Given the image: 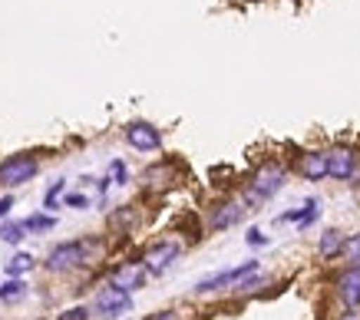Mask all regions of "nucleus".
<instances>
[{
	"label": "nucleus",
	"mask_w": 360,
	"mask_h": 320,
	"mask_svg": "<svg viewBox=\"0 0 360 320\" xmlns=\"http://www.w3.org/2000/svg\"><path fill=\"white\" fill-rule=\"evenodd\" d=\"M281 185H284V168L274 166V162H268V166H262L255 175H251L245 201H268L271 195L281 192Z\"/></svg>",
	"instance_id": "nucleus-1"
},
{
	"label": "nucleus",
	"mask_w": 360,
	"mask_h": 320,
	"mask_svg": "<svg viewBox=\"0 0 360 320\" xmlns=\"http://www.w3.org/2000/svg\"><path fill=\"white\" fill-rule=\"evenodd\" d=\"M132 307V291H126V287L120 284H106L99 287L96 300H93V314H99V317H120V314H126V310Z\"/></svg>",
	"instance_id": "nucleus-2"
},
{
	"label": "nucleus",
	"mask_w": 360,
	"mask_h": 320,
	"mask_svg": "<svg viewBox=\"0 0 360 320\" xmlns=\"http://www.w3.org/2000/svg\"><path fill=\"white\" fill-rule=\"evenodd\" d=\"M86 261V244L83 241H63L56 244L53 251L46 254V271H53V274H66V271H73Z\"/></svg>",
	"instance_id": "nucleus-3"
},
{
	"label": "nucleus",
	"mask_w": 360,
	"mask_h": 320,
	"mask_svg": "<svg viewBox=\"0 0 360 320\" xmlns=\"http://www.w3.org/2000/svg\"><path fill=\"white\" fill-rule=\"evenodd\" d=\"M33 175H37V159L33 155H11V159L0 162V185H27Z\"/></svg>",
	"instance_id": "nucleus-4"
},
{
	"label": "nucleus",
	"mask_w": 360,
	"mask_h": 320,
	"mask_svg": "<svg viewBox=\"0 0 360 320\" xmlns=\"http://www.w3.org/2000/svg\"><path fill=\"white\" fill-rule=\"evenodd\" d=\"M248 274H258V261H245V265L231 267V271H221V274H212L205 281H198L195 291L198 294H208V291H221V287H235L238 281H245Z\"/></svg>",
	"instance_id": "nucleus-5"
},
{
	"label": "nucleus",
	"mask_w": 360,
	"mask_h": 320,
	"mask_svg": "<svg viewBox=\"0 0 360 320\" xmlns=\"http://www.w3.org/2000/svg\"><path fill=\"white\" fill-rule=\"evenodd\" d=\"M179 241H159V244H153L149 251L142 254V265H146V271L149 274H165L169 267H172V261L179 258Z\"/></svg>",
	"instance_id": "nucleus-6"
},
{
	"label": "nucleus",
	"mask_w": 360,
	"mask_h": 320,
	"mask_svg": "<svg viewBox=\"0 0 360 320\" xmlns=\"http://www.w3.org/2000/svg\"><path fill=\"white\" fill-rule=\"evenodd\" d=\"M126 142L139 152H155L162 145V133L155 129L153 122H129L126 126Z\"/></svg>",
	"instance_id": "nucleus-7"
},
{
	"label": "nucleus",
	"mask_w": 360,
	"mask_h": 320,
	"mask_svg": "<svg viewBox=\"0 0 360 320\" xmlns=\"http://www.w3.org/2000/svg\"><path fill=\"white\" fill-rule=\"evenodd\" d=\"M354 172H357V152L347 149V145L330 149L328 152V175L338 178V182H347V178H354Z\"/></svg>",
	"instance_id": "nucleus-8"
},
{
	"label": "nucleus",
	"mask_w": 360,
	"mask_h": 320,
	"mask_svg": "<svg viewBox=\"0 0 360 320\" xmlns=\"http://www.w3.org/2000/svg\"><path fill=\"white\" fill-rule=\"evenodd\" d=\"M241 215H245V201H225V205H219V208H212V215H208V228H212V232H225V228H231V225H238Z\"/></svg>",
	"instance_id": "nucleus-9"
},
{
	"label": "nucleus",
	"mask_w": 360,
	"mask_h": 320,
	"mask_svg": "<svg viewBox=\"0 0 360 320\" xmlns=\"http://www.w3.org/2000/svg\"><path fill=\"white\" fill-rule=\"evenodd\" d=\"M146 277H149V271H146V265H136V261H129V265H120L116 271H112V284L126 287V291H139L142 284H146Z\"/></svg>",
	"instance_id": "nucleus-10"
},
{
	"label": "nucleus",
	"mask_w": 360,
	"mask_h": 320,
	"mask_svg": "<svg viewBox=\"0 0 360 320\" xmlns=\"http://www.w3.org/2000/svg\"><path fill=\"white\" fill-rule=\"evenodd\" d=\"M338 298L347 307H360V267H350L338 277Z\"/></svg>",
	"instance_id": "nucleus-11"
},
{
	"label": "nucleus",
	"mask_w": 360,
	"mask_h": 320,
	"mask_svg": "<svg viewBox=\"0 0 360 320\" xmlns=\"http://www.w3.org/2000/svg\"><path fill=\"white\" fill-rule=\"evenodd\" d=\"M297 172H301L307 182H321V178H328V152H304L301 155Z\"/></svg>",
	"instance_id": "nucleus-12"
},
{
	"label": "nucleus",
	"mask_w": 360,
	"mask_h": 320,
	"mask_svg": "<svg viewBox=\"0 0 360 320\" xmlns=\"http://www.w3.org/2000/svg\"><path fill=\"white\" fill-rule=\"evenodd\" d=\"M344 234L338 232V228H328V232L321 234V241H317V251H321V258H338L340 251H344Z\"/></svg>",
	"instance_id": "nucleus-13"
},
{
	"label": "nucleus",
	"mask_w": 360,
	"mask_h": 320,
	"mask_svg": "<svg viewBox=\"0 0 360 320\" xmlns=\"http://www.w3.org/2000/svg\"><path fill=\"white\" fill-rule=\"evenodd\" d=\"M23 294H27V284H23L20 277H11V281L0 284V300H4V304H17Z\"/></svg>",
	"instance_id": "nucleus-14"
},
{
	"label": "nucleus",
	"mask_w": 360,
	"mask_h": 320,
	"mask_svg": "<svg viewBox=\"0 0 360 320\" xmlns=\"http://www.w3.org/2000/svg\"><path fill=\"white\" fill-rule=\"evenodd\" d=\"M33 265H37V261H33L30 254L20 251V254H13L11 261H7V267H4V271H7V277H20V274H27Z\"/></svg>",
	"instance_id": "nucleus-15"
},
{
	"label": "nucleus",
	"mask_w": 360,
	"mask_h": 320,
	"mask_svg": "<svg viewBox=\"0 0 360 320\" xmlns=\"http://www.w3.org/2000/svg\"><path fill=\"white\" fill-rule=\"evenodd\" d=\"M23 221H4L0 225V241H7V244H20L23 241Z\"/></svg>",
	"instance_id": "nucleus-16"
},
{
	"label": "nucleus",
	"mask_w": 360,
	"mask_h": 320,
	"mask_svg": "<svg viewBox=\"0 0 360 320\" xmlns=\"http://www.w3.org/2000/svg\"><path fill=\"white\" fill-rule=\"evenodd\" d=\"M23 228H27V232H53L56 228V218H50V215H30V218L23 221Z\"/></svg>",
	"instance_id": "nucleus-17"
},
{
	"label": "nucleus",
	"mask_w": 360,
	"mask_h": 320,
	"mask_svg": "<svg viewBox=\"0 0 360 320\" xmlns=\"http://www.w3.org/2000/svg\"><path fill=\"white\" fill-rule=\"evenodd\" d=\"M344 254H347L350 267H360V232L347 238V244H344Z\"/></svg>",
	"instance_id": "nucleus-18"
},
{
	"label": "nucleus",
	"mask_w": 360,
	"mask_h": 320,
	"mask_svg": "<svg viewBox=\"0 0 360 320\" xmlns=\"http://www.w3.org/2000/svg\"><path fill=\"white\" fill-rule=\"evenodd\" d=\"M60 320H89V307H70L66 314H60Z\"/></svg>",
	"instance_id": "nucleus-19"
},
{
	"label": "nucleus",
	"mask_w": 360,
	"mask_h": 320,
	"mask_svg": "<svg viewBox=\"0 0 360 320\" xmlns=\"http://www.w3.org/2000/svg\"><path fill=\"white\" fill-rule=\"evenodd\" d=\"M60 192H63V182H56V185H50V192H46V199H44L46 208H56V199H60Z\"/></svg>",
	"instance_id": "nucleus-20"
},
{
	"label": "nucleus",
	"mask_w": 360,
	"mask_h": 320,
	"mask_svg": "<svg viewBox=\"0 0 360 320\" xmlns=\"http://www.w3.org/2000/svg\"><path fill=\"white\" fill-rule=\"evenodd\" d=\"M248 244H251V248H262V244H268V238H264L258 228H251V232H248Z\"/></svg>",
	"instance_id": "nucleus-21"
},
{
	"label": "nucleus",
	"mask_w": 360,
	"mask_h": 320,
	"mask_svg": "<svg viewBox=\"0 0 360 320\" xmlns=\"http://www.w3.org/2000/svg\"><path fill=\"white\" fill-rule=\"evenodd\" d=\"M66 205H70V208H86L89 199L86 195H66Z\"/></svg>",
	"instance_id": "nucleus-22"
},
{
	"label": "nucleus",
	"mask_w": 360,
	"mask_h": 320,
	"mask_svg": "<svg viewBox=\"0 0 360 320\" xmlns=\"http://www.w3.org/2000/svg\"><path fill=\"white\" fill-rule=\"evenodd\" d=\"M11 208H13V195H4V199H0V218H7Z\"/></svg>",
	"instance_id": "nucleus-23"
},
{
	"label": "nucleus",
	"mask_w": 360,
	"mask_h": 320,
	"mask_svg": "<svg viewBox=\"0 0 360 320\" xmlns=\"http://www.w3.org/2000/svg\"><path fill=\"white\" fill-rule=\"evenodd\" d=\"M112 175H116V185L126 182V168H122V162H112Z\"/></svg>",
	"instance_id": "nucleus-24"
},
{
	"label": "nucleus",
	"mask_w": 360,
	"mask_h": 320,
	"mask_svg": "<svg viewBox=\"0 0 360 320\" xmlns=\"http://www.w3.org/2000/svg\"><path fill=\"white\" fill-rule=\"evenodd\" d=\"M146 320H179V317H175V310H159V314H153V317H146Z\"/></svg>",
	"instance_id": "nucleus-25"
},
{
	"label": "nucleus",
	"mask_w": 360,
	"mask_h": 320,
	"mask_svg": "<svg viewBox=\"0 0 360 320\" xmlns=\"http://www.w3.org/2000/svg\"><path fill=\"white\" fill-rule=\"evenodd\" d=\"M340 320H360V310H357V307H347V310H344V317H340Z\"/></svg>",
	"instance_id": "nucleus-26"
},
{
	"label": "nucleus",
	"mask_w": 360,
	"mask_h": 320,
	"mask_svg": "<svg viewBox=\"0 0 360 320\" xmlns=\"http://www.w3.org/2000/svg\"><path fill=\"white\" fill-rule=\"evenodd\" d=\"M37 320H46V317H37Z\"/></svg>",
	"instance_id": "nucleus-27"
}]
</instances>
